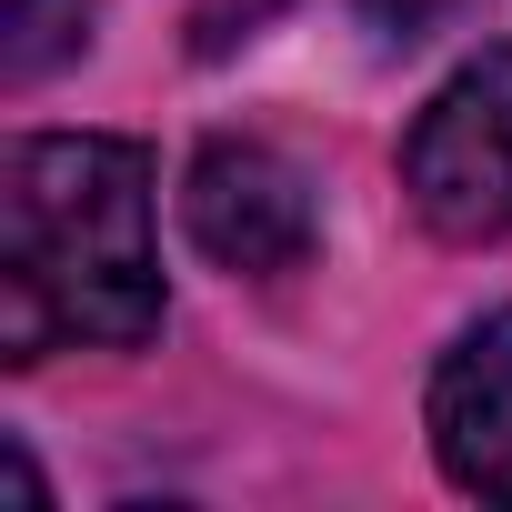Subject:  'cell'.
<instances>
[{
  "instance_id": "7a4b0ae2",
  "label": "cell",
  "mask_w": 512,
  "mask_h": 512,
  "mask_svg": "<svg viewBox=\"0 0 512 512\" xmlns=\"http://www.w3.org/2000/svg\"><path fill=\"white\" fill-rule=\"evenodd\" d=\"M402 191L442 241L512 231V41H492L422 101V121L402 141Z\"/></svg>"
},
{
  "instance_id": "6da1fadb",
  "label": "cell",
  "mask_w": 512,
  "mask_h": 512,
  "mask_svg": "<svg viewBox=\"0 0 512 512\" xmlns=\"http://www.w3.org/2000/svg\"><path fill=\"white\" fill-rule=\"evenodd\" d=\"M161 332L151 151L111 131H41L0 171V352H131Z\"/></svg>"
},
{
  "instance_id": "8992f818",
  "label": "cell",
  "mask_w": 512,
  "mask_h": 512,
  "mask_svg": "<svg viewBox=\"0 0 512 512\" xmlns=\"http://www.w3.org/2000/svg\"><path fill=\"white\" fill-rule=\"evenodd\" d=\"M462 11V0H362V21L372 31H392V41H422L432 21H452Z\"/></svg>"
},
{
  "instance_id": "5b68a950",
  "label": "cell",
  "mask_w": 512,
  "mask_h": 512,
  "mask_svg": "<svg viewBox=\"0 0 512 512\" xmlns=\"http://www.w3.org/2000/svg\"><path fill=\"white\" fill-rule=\"evenodd\" d=\"M71 51H91V0H11L0 11V71L11 81H41Z\"/></svg>"
},
{
  "instance_id": "277c9868",
  "label": "cell",
  "mask_w": 512,
  "mask_h": 512,
  "mask_svg": "<svg viewBox=\"0 0 512 512\" xmlns=\"http://www.w3.org/2000/svg\"><path fill=\"white\" fill-rule=\"evenodd\" d=\"M432 462L472 502H512V312H482L432 362Z\"/></svg>"
},
{
  "instance_id": "3957f363",
  "label": "cell",
  "mask_w": 512,
  "mask_h": 512,
  "mask_svg": "<svg viewBox=\"0 0 512 512\" xmlns=\"http://www.w3.org/2000/svg\"><path fill=\"white\" fill-rule=\"evenodd\" d=\"M181 221L221 272H251V282L302 272L312 241H322L312 171L292 151H272V141H201V161L181 181Z\"/></svg>"
}]
</instances>
